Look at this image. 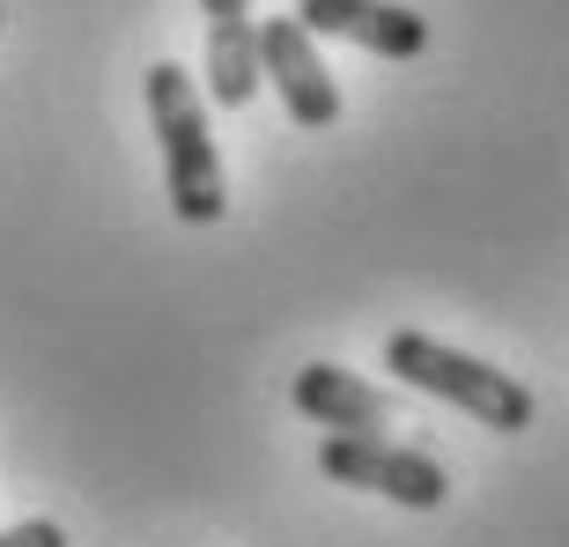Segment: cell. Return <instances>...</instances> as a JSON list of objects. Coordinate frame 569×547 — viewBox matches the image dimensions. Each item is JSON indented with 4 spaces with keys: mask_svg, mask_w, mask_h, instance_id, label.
<instances>
[{
    "mask_svg": "<svg viewBox=\"0 0 569 547\" xmlns=\"http://www.w3.org/2000/svg\"><path fill=\"white\" fill-rule=\"evenodd\" d=\"M318 474L340 488H370V496H385L400 510H443V496H451V474L429 451L392 444V437H356V429H326Z\"/></svg>",
    "mask_w": 569,
    "mask_h": 547,
    "instance_id": "cell-3",
    "label": "cell"
},
{
    "mask_svg": "<svg viewBox=\"0 0 569 547\" xmlns=\"http://www.w3.org/2000/svg\"><path fill=\"white\" fill-rule=\"evenodd\" d=\"M148 127L163 141V186H170V208L178 222L208 230L222 222L230 208V186H222V156H214V133H208V105L178 60H156L148 67Z\"/></svg>",
    "mask_w": 569,
    "mask_h": 547,
    "instance_id": "cell-1",
    "label": "cell"
},
{
    "mask_svg": "<svg viewBox=\"0 0 569 547\" xmlns=\"http://www.w3.org/2000/svg\"><path fill=\"white\" fill-rule=\"evenodd\" d=\"M296 22L311 38L362 44L378 60H422L429 52V16H415L400 0H296Z\"/></svg>",
    "mask_w": 569,
    "mask_h": 547,
    "instance_id": "cell-5",
    "label": "cell"
},
{
    "mask_svg": "<svg viewBox=\"0 0 569 547\" xmlns=\"http://www.w3.org/2000/svg\"><path fill=\"white\" fill-rule=\"evenodd\" d=\"M0 547H67V526L60 518H22V526L0 533Z\"/></svg>",
    "mask_w": 569,
    "mask_h": 547,
    "instance_id": "cell-8",
    "label": "cell"
},
{
    "mask_svg": "<svg viewBox=\"0 0 569 547\" xmlns=\"http://www.w3.org/2000/svg\"><path fill=\"white\" fill-rule=\"evenodd\" d=\"M385 370L400 385H415V392H429V400H443V407H466L473 421L503 429V437L532 429V415H540V400L518 378H503L496 362L466 356V348H443L437 334H415V326L385 340Z\"/></svg>",
    "mask_w": 569,
    "mask_h": 547,
    "instance_id": "cell-2",
    "label": "cell"
},
{
    "mask_svg": "<svg viewBox=\"0 0 569 547\" xmlns=\"http://www.w3.org/2000/svg\"><path fill=\"white\" fill-rule=\"evenodd\" d=\"M289 407L318 429H356V437H385L392 429V400H385V385L356 378V370H340V362H303L289 378Z\"/></svg>",
    "mask_w": 569,
    "mask_h": 547,
    "instance_id": "cell-6",
    "label": "cell"
},
{
    "mask_svg": "<svg viewBox=\"0 0 569 547\" xmlns=\"http://www.w3.org/2000/svg\"><path fill=\"white\" fill-rule=\"evenodd\" d=\"M252 52H259V74L281 89V111H289L303 133H318V127H333V119H340V82H333V67L318 60L311 30H303L296 16L252 22Z\"/></svg>",
    "mask_w": 569,
    "mask_h": 547,
    "instance_id": "cell-4",
    "label": "cell"
},
{
    "mask_svg": "<svg viewBox=\"0 0 569 547\" xmlns=\"http://www.w3.org/2000/svg\"><path fill=\"white\" fill-rule=\"evenodd\" d=\"M200 16H208V97L222 111H244L259 97L252 0H200Z\"/></svg>",
    "mask_w": 569,
    "mask_h": 547,
    "instance_id": "cell-7",
    "label": "cell"
}]
</instances>
